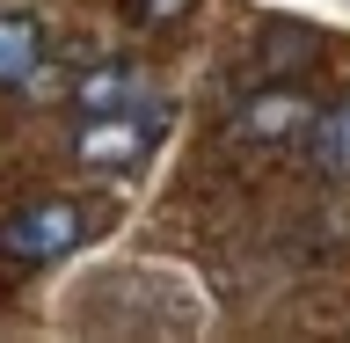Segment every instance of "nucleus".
<instances>
[{"label":"nucleus","instance_id":"obj_5","mask_svg":"<svg viewBox=\"0 0 350 343\" xmlns=\"http://www.w3.org/2000/svg\"><path fill=\"white\" fill-rule=\"evenodd\" d=\"M306 153H314V168H321V175L350 183V95H343V103H328V110H314Z\"/></svg>","mask_w":350,"mask_h":343},{"label":"nucleus","instance_id":"obj_1","mask_svg":"<svg viewBox=\"0 0 350 343\" xmlns=\"http://www.w3.org/2000/svg\"><path fill=\"white\" fill-rule=\"evenodd\" d=\"M161 139V110L139 103V110H103V117H88L73 153H81L88 168H139Z\"/></svg>","mask_w":350,"mask_h":343},{"label":"nucleus","instance_id":"obj_7","mask_svg":"<svg viewBox=\"0 0 350 343\" xmlns=\"http://www.w3.org/2000/svg\"><path fill=\"white\" fill-rule=\"evenodd\" d=\"M124 15H139V22L161 29V22H183V15H190V0H124Z\"/></svg>","mask_w":350,"mask_h":343},{"label":"nucleus","instance_id":"obj_3","mask_svg":"<svg viewBox=\"0 0 350 343\" xmlns=\"http://www.w3.org/2000/svg\"><path fill=\"white\" fill-rule=\"evenodd\" d=\"M306 125H314V103L292 95V88H262V95H248L241 117H234L241 139H262V147H278V139H306Z\"/></svg>","mask_w":350,"mask_h":343},{"label":"nucleus","instance_id":"obj_2","mask_svg":"<svg viewBox=\"0 0 350 343\" xmlns=\"http://www.w3.org/2000/svg\"><path fill=\"white\" fill-rule=\"evenodd\" d=\"M81 205H66V197H44V205H29V212H15L8 227H0V249L15 263H51L66 256L73 241H81Z\"/></svg>","mask_w":350,"mask_h":343},{"label":"nucleus","instance_id":"obj_4","mask_svg":"<svg viewBox=\"0 0 350 343\" xmlns=\"http://www.w3.org/2000/svg\"><path fill=\"white\" fill-rule=\"evenodd\" d=\"M73 103H81V117H103V110H139V66H124V59L88 66L81 88H73Z\"/></svg>","mask_w":350,"mask_h":343},{"label":"nucleus","instance_id":"obj_6","mask_svg":"<svg viewBox=\"0 0 350 343\" xmlns=\"http://www.w3.org/2000/svg\"><path fill=\"white\" fill-rule=\"evenodd\" d=\"M44 66V29L29 15H0V88H29Z\"/></svg>","mask_w":350,"mask_h":343}]
</instances>
